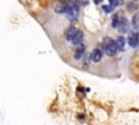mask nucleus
Instances as JSON below:
<instances>
[{
    "instance_id": "obj_15",
    "label": "nucleus",
    "mask_w": 139,
    "mask_h": 125,
    "mask_svg": "<svg viewBox=\"0 0 139 125\" xmlns=\"http://www.w3.org/2000/svg\"><path fill=\"white\" fill-rule=\"evenodd\" d=\"M59 2H60V3H63V4H66L67 2L70 1V0H58Z\"/></svg>"
},
{
    "instance_id": "obj_11",
    "label": "nucleus",
    "mask_w": 139,
    "mask_h": 125,
    "mask_svg": "<svg viewBox=\"0 0 139 125\" xmlns=\"http://www.w3.org/2000/svg\"><path fill=\"white\" fill-rule=\"evenodd\" d=\"M83 58L85 59V61L83 62L84 63V67H87L88 66V63H89V60H90V55H86V56H83Z\"/></svg>"
},
{
    "instance_id": "obj_3",
    "label": "nucleus",
    "mask_w": 139,
    "mask_h": 125,
    "mask_svg": "<svg viewBox=\"0 0 139 125\" xmlns=\"http://www.w3.org/2000/svg\"><path fill=\"white\" fill-rule=\"evenodd\" d=\"M65 12H66L67 17H69L71 21H75L76 19H77V16H78L79 10H78L77 5H72V7H70L69 9H66Z\"/></svg>"
},
{
    "instance_id": "obj_12",
    "label": "nucleus",
    "mask_w": 139,
    "mask_h": 125,
    "mask_svg": "<svg viewBox=\"0 0 139 125\" xmlns=\"http://www.w3.org/2000/svg\"><path fill=\"white\" fill-rule=\"evenodd\" d=\"M138 8V5L137 4H135V3H128V5H127V9H128L129 11H135V9H137Z\"/></svg>"
},
{
    "instance_id": "obj_2",
    "label": "nucleus",
    "mask_w": 139,
    "mask_h": 125,
    "mask_svg": "<svg viewBox=\"0 0 139 125\" xmlns=\"http://www.w3.org/2000/svg\"><path fill=\"white\" fill-rule=\"evenodd\" d=\"M127 41H128L129 46L133 47V48H135L136 46L139 44V34L138 32H132L129 33L128 37H127Z\"/></svg>"
},
{
    "instance_id": "obj_10",
    "label": "nucleus",
    "mask_w": 139,
    "mask_h": 125,
    "mask_svg": "<svg viewBox=\"0 0 139 125\" xmlns=\"http://www.w3.org/2000/svg\"><path fill=\"white\" fill-rule=\"evenodd\" d=\"M132 25L134 28H139V12H137L132 19Z\"/></svg>"
},
{
    "instance_id": "obj_14",
    "label": "nucleus",
    "mask_w": 139,
    "mask_h": 125,
    "mask_svg": "<svg viewBox=\"0 0 139 125\" xmlns=\"http://www.w3.org/2000/svg\"><path fill=\"white\" fill-rule=\"evenodd\" d=\"M102 9L105 11V12H108V13H109V12H112V10H113V8L110 7V5H103Z\"/></svg>"
},
{
    "instance_id": "obj_1",
    "label": "nucleus",
    "mask_w": 139,
    "mask_h": 125,
    "mask_svg": "<svg viewBox=\"0 0 139 125\" xmlns=\"http://www.w3.org/2000/svg\"><path fill=\"white\" fill-rule=\"evenodd\" d=\"M117 27H119V31L122 33V34H125V33L129 32V27H131V24L127 21L125 17H121L119 21V24H117Z\"/></svg>"
},
{
    "instance_id": "obj_4",
    "label": "nucleus",
    "mask_w": 139,
    "mask_h": 125,
    "mask_svg": "<svg viewBox=\"0 0 139 125\" xmlns=\"http://www.w3.org/2000/svg\"><path fill=\"white\" fill-rule=\"evenodd\" d=\"M104 50H105V53L108 56H110V57H112V56H114L115 53L117 52V47H116V45H115V41H112V43H110V44H108L106 46H104Z\"/></svg>"
},
{
    "instance_id": "obj_5",
    "label": "nucleus",
    "mask_w": 139,
    "mask_h": 125,
    "mask_svg": "<svg viewBox=\"0 0 139 125\" xmlns=\"http://www.w3.org/2000/svg\"><path fill=\"white\" fill-rule=\"evenodd\" d=\"M84 52H85V46L84 45L78 44V46L76 47V49H75V52H74V58H75L76 60H79V59L83 58Z\"/></svg>"
},
{
    "instance_id": "obj_9",
    "label": "nucleus",
    "mask_w": 139,
    "mask_h": 125,
    "mask_svg": "<svg viewBox=\"0 0 139 125\" xmlns=\"http://www.w3.org/2000/svg\"><path fill=\"white\" fill-rule=\"evenodd\" d=\"M115 45H116V47H117L119 50H123L124 46H125V38H124L123 36L117 37L116 40H115Z\"/></svg>"
},
{
    "instance_id": "obj_8",
    "label": "nucleus",
    "mask_w": 139,
    "mask_h": 125,
    "mask_svg": "<svg viewBox=\"0 0 139 125\" xmlns=\"http://www.w3.org/2000/svg\"><path fill=\"white\" fill-rule=\"evenodd\" d=\"M83 38H84V34H83L81 31H77V33L75 34V36L73 37V39L71 41H72L74 45H78V44H82Z\"/></svg>"
},
{
    "instance_id": "obj_7",
    "label": "nucleus",
    "mask_w": 139,
    "mask_h": 125,
    "mask_svg": "<svg viewBox=\"0 0 139 125\" xmlns=\"http://www.w3.org/2000/svg\"><path fill=\"white\" fill-rule=\"evenodd\" d=\"M78 29L77 28H75V27H73V26H71V27H69L66 29V32H65V37H66V39L67 40H72L73 39V37L75 36V34L77 33Z\"/></svg>"
},
{
    "instance_id": "obj_6",
    "label": "nucleus",
    "mask_w": 139,
    "mask_h": 125,
    "mask_svg": "<svg viewBox=\"0 0 139 125\" xmlns=\"http://www.w3.org/2000/svg\"><path fill=\"white\" fill-rule=\"evenodd\" d=\"M102 58V51L100 49H94L93 52L90 53V60L93 62H99Z\"/></svg>"
},
{
    "instance_id": "obj_16",
    "label": "nucleus",
    "mask_w": 139,
    "mask_h": 125,
    "mask_svg": "<svg viewBox=\"0 0 139 125\" xmlns=\"http://www.w3.org/2000/svg\"><path fill=\"white\" fill-rule=\"evenodd\" d=\"M94 2H96L97 4H99V3H101L102 2V0H94Z\"/></svg>"
},
{
    "instance_id": "obj_13",
    "label": "nucleus",
    "mask_w": 139,
    "mask_h": 125,
    "mask_svg": "<svg viewBox=\"0 0 139 125\" xmlns=\"http://www.w3.org/2000/svg\"><path fill=\"white\" fill-rule=\"evenodd\" d=\"M119 21H120V19H119V16H117V15H115V16L113 17V22H112V25H113V27H117Z\"/></svg>"
}]
</instances>
